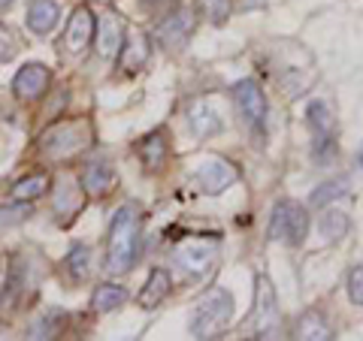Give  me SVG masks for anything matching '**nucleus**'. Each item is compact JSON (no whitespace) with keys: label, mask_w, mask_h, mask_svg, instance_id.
Segmentation results:
<instances>
[{"label":"nucleus","mask_w":363,"mask_h":341,"mask_svg":"<svg viewBox=\"0 0 363 341\" xmlns=\"http://www.w3.org/2000/svg\"><path fill=\"white\" fill-rule=\"evenodd\" d=\"M140 236H143V209L136 202H124L109 224L106 242V272L124 275L130 272L140 257Z\"/></svg>","instance_id":"1"},{"label":"nucleus","mask_w":363,"mask_h":341,"mask_svg":"<svg viewBox=\"0 0 363 341\" xmlns=\"http://www.w3.org/2000/svg\"><path fill=\"white\" fill-rule=\"evenodd\" d=\"M230 320H233V296L224 287H212L197 302L188 329L194 338H218L230 326Z\"/></svg>","instance_id":"2"},{"label":"nucleus","mask_w":363,"mask_h":341,"mask_svg":"<svg viewBox=\"0 0 363 341\" xmlns=\"http://www.w3.org/2000/svg\"><path fill=\"white\" fill-rule=\"evenodd\" d=\"M91 145V124L85 118L58 121L40 136V154L52 157V161H67L85 151Z\"/></svg>","instance_id":"3"},{"label":"nucleus","mask_w":363,"mask_h":341,"mask_svg":"<svg viewBox=\"0 0 363 341\" xmlns=\"http://www.w3.org/2000/svg\"><path fill=\"white\" fill-rule=\"evenodd\" d=\"M306 233H309V214H306L300 202H294V200L276 202L272 218H269V230H267L272 242H285L291 248H297V245H303Z\"/></svg>","instance_id":"4"},{"label":"nucleus","mask_w":363,"mask_h":341,"mask_svg":"<svg viewBox=\"0 0 363 341\" xmlns=\"http://www.w3.org/2000/svg\"><path fill=\"white\" fill-rule=\"evenodd\" d=\"M255 308H252V333L255 338H279L281 329V311H279V296L276 287L267 275L255 278Z\"/></svg>","instance_id":"5"},{"label":"nucleus","mask_w":363,"mask_h":341,"mask_svg":"<svg viewBox=\"0 0 363 341\" xmlns=\"http://www.w3.org/2000/svg\"><path fill=\"white\" fill-rule=\"evenodd\" d=\"M33 296H37V287H33V278H30V266L25 260H18L13 272H9L4 296H0V320H9L13 314H18L21 305L30 302Z\"/></svg>","instance_id":"6"},{"label":"nucleus","mask_w":363,"mask_h":341,"mask_svg":"<svg viewBox=\"0 0 363 341\" xmlns=\"http://www.w3.org/2000/svg\"><path fill=\"white\" fill-rule=\"evenodd\" d=\"M230 97H233V106L240 112V118L248 124V127L260 130L267 121V97L260 85L255 79H240L233 88H230Z\"/></svg>","instance_id":"7"},{"label":"nucleus","mask_w":363,"mask_h":341,"mask_svg":"<svg viewBox=\"0 0 363 341\" xmlns=\"http://www.w3.org/2000/svg\"><path fill=\"white\" fill-rule=\"evenodd\" d=\"M197 185L203 193H209V197H215V193L227 190L230 185H236L240 181V166H236L233 161H227V157H203L200 166H197Z\"/></svg>","instance_id":"8"},{"label":"nucleus","mask_w":363,"mask_h":341,"mask_svg":"<svg viewBox=\"0 0 363 341\" xmlns=\"http://www.w3.org/2000/svg\"><path fill=\"white\" fill-rule=\"evenodd\" d=\"M49 85H52L49 67L45 64H25L13 79V94L18 100H25V103H30V100H40L45 91H49Z\"/></svg>","instance_id":"9"},{"label":"nucleus","mask_w":363,"mask_h":341,"mask_svg":"<svg viewBox=\"0 0 363 341\" xmlns=\"http://www.w3.org/2000/svg\"><path fill=\"white\" fill-rule=\"evenodd\" d=\"M94 13H91L88 6H79L76 13L70 16V21H67V30H64V49L70 54H82L91 40H94Z\"/></svg>","instance_id":"10"},{"label":"nucleus","mask_w":363,"mask_h":341,"mask_svg":"<svg viewBox=\"0 0 363 341\" xmlns=\"http://www.w3.org/2000/svg\"><path fill=\"white\" fill-rule=\"evenodd\" d=\"M176 266L185 272L191 278H200L206 275V269L215 263V257H218V245H182L176 248Z\"/></svg>","instance_id":"11"},{"label":"nucleus","mask_w":363,"mask_h":341,"mask_svg":"<svg viewBox=\"0 0 363 341\" xmlns=\"http://www.w3.org/2000/svg\"><path fill=\"white\" fill-rule=\"evenodd\" d=\"M191 28H194V21H191L188 9H173L169 16L157 21V40H161L167 49H179V45H185Z\"/></svg>","instance_id":"12"},{"label":"nucleus","mask_w":363,"mask_h":341,"mask_svg":"<svg viewBox=\"0 0 363 341\" xmlns=\"http://www.w3.org/2000/svg\"><path fill=\"white\" fill-rule=\"evenodd\" d=\"M169 290H173V281H169V272L167 269H152L149 272V278H145L143 284V290H140V296H136V305L140 308H157L167 296H169Z\"/></svg>","instance_id":"13"},{"label":"nucleus","mask_w":363,"mask_h":341,"mask_svg":"<svg viewBox=\"0 0 363 341\" xmlns=\"http://www.w3.org/2000/svg\"><path fill=\"white\" fill-rule=\"evenodd\" d=\"M188 124H191V130H194V136H200V139H209V136L224 130L221 115L206 103V100H197V103L188 106Z\"/></svg>","instance_id":"14"},{"label":"nucleus","mask_w":363,"mask_h":341,"mask_svg":"<svg viewBox=\"0 0 363 341\" xmlns=\"http://www.w3.org/2000/svg\"><path fill=\"white\" fill-rule=\"evenodd\" d=\"M121 42H124V25L116 13H106L100 18V28H97V52L104 58H116L121 52Z\"/></svg>","instance_id":"15"},{"label":"nucleus","mask_w":363,"mask_h":341,"mask_svg":"<svg viewBox=\"0 0 363 341\" xmlns=\"http://www.w3.org/2000/svg\"><path fill=\"white\" fill-rule=\"evenodd\" d=\"M61 18V9L55 0H30L28 6V28L37 33V37H45V33H52L55 25H58Z\"/></svg>","instance_id":"16"},{"label":"nucleus","mask_w":363,"mask_h":341,"mask_svg":"<svg viewBox=\"0 0 363 341\" xmlns=\"http://www.w3.org/2000/svg\"><path fill=\"white\" fill-rule=\"evenodd\" d=\"M136 154H140V161H143V166L149 169V173H157V169L167 163V154H169L164 133H149L145 139H140Z\"/></svg>","instance_id":"17"},{"label":"nucleus","mask_w":363,"mask_h":341,"mask_svg":"<svg viewBox=\"0 0 363 341\" xmlns=\"http://www.w3.org/2000/svg\"><path fill=\"white\" fill-rule=\"evenodd\" d=\"M145 58H149V40H145L140 30L128 33L121 42V70L136 73L145 64Z\"/></svg>","instance_id":"18"},{"label":"nucleus","mask_w":363,"mask_h":341,"mask_svg":"<svg viewBox=\"0 0 363 341\" xmlns=\"http://www.w3.org/2000/svg\"><path fill=\"white\" fill-rule=\"evenodd\" d=\"M112 181H116V169H112V163L109 161H94V163H88L85 173H82V190L100 197V193H106L112 187Z\"/></svg>","instance_id":"19"},{"label":"nucleus","mask_w":363,"mask_h":341,"mask_svg":"<svg viewBox=\"0 0 363 341\" xmlns=\"http://www.w3.org/2000/svg\"><path fill=\"white\" fill-rule=\"evenodd\" d=\"M294 338H312V341H324V338H333V329L327 323V317L321 311H306L297 326H294Z\"/></svg>","instance_id":"20"},{"label":"nucleus","mask_w":363,"mask_h":341,"mask_svg":"<svg viewBox=\"0 0 363 341\" xmlns=\"http://www.w3.org/2000/svg\"><path fill=\"white\" fill-rule=\"evenodd\" d=\"M45 190H49V175L30 173V175L16 181L13 190H9V197H13V202H30V200H40Z\"/></svg>","instance_id":"21"},{"label":"nucleus","mask_w":363,"mask_h":341,"mask_svg":"<svg viewBox=\"0 0 363 341\" xmlns=\"http://www.w3.org/2000/svg\"><path fill=\"white\" fill-rule=\"evenodd\" d=\"M128 302V290L118 287V284H100L94 290V296H91V308L106 314V311H116L121 305Z\"/></svg>","instance_id":"22"},{"label":"nucleus","mask_w":363,"mask_h":341,"mask_svg":"<svg viewBox=\"0 0 363 341\" xmlns=\"http://www.w3.org/2000/svg\"><path fill=\"white\" fill-rule=\"evenodd\" d=\"M306 124H309V130L318 136V139H330V133H333V112L327 109V103L315 100V103L306 106Z\"/></svg>","instance_id":"23"},{"label":"nucleus","mask_w":363,"mask_h":341,"mask_svg":"<svg viewBox=\"0 0 363 341\" xmlns=\"http://www.w3.org/2000/svg\"><path fill=\"white\" fill-rule=\"evenodd\" d=\"M345 193H348V178L345 175H336L330 181H324V185H318L309 202H312V206H318V209H324V206H330L333 200L345 197Z\"/></svg>","instance_id":"24"},{"label":"nucleus","mask_w":363,"mask_h":341,"mask_svg":"<svg viewBox=\"0 0 363 341\" xmlns=\"http://www.w3.org/2000/svg\"><path fill=\"white\" fill-rule=\"evenodd\" d=\"M64 311L61 308H52V311H45L37 323H33L28 329V338H58L61 335V326H64Z\"/></svg>","instance_id":"25"},{"label":"nucleus","mask_w":363,"mask_h":341,"mask_svg":"<svg viewBox=\"0 0 363 341\" xmlns=\"http://www.w3.org/2000/svg\"><path fill=\"white\" fill-rule=\"evenodd\" d=\"M318 230L327 242H342L345 233H348V214L345 212H327L321 214V224H318Z\"/></svg>","instance_id":"26"},{"label":"nucleus","mask_w":363,"mask_h":341,"mask_svg":"<svg viewBox=\"0 0 363 341\" xmlns=\"http://www.w3.org/2000/svg\"><path fill=\"white\" fill-rule=\"evenodd\" d=\"M67 269H70V278L73 281H85L88 272H91V251L85 245H76L70 254H67Z\"/></svg>","instance_id":"27"},{"label":"nucleus","mask_w":363,"mask_h":341,"mask_svg":"<svg viewBox=\"0 0 363 341\" xmlns=\"http://www.w3.org/2000/svg\"><path fill=\"white\" fill-rule=\"evenodd\" d=\"M348 299L354 305H363V266H354L348 272Z\"/></svg>","instance_id":"28"},{"label":"nucleus","mask_w":363,"mask_h":341,"mask_svg":"<svg viewBox=\"0 0 363 341\" xmlns=\"http://www.w3.org/2000/svg\"><path fill=\"white\" fill-rule=\"evenodd\" d=\"M203 9H206V16L215 21V25H221V21L227 18V13H230V0H200Z\"/></svg>","instance_id":"29"},{"label":"nucleus","mask_w":363,"mask_h":341,"mask_svg":"<svg viewBox=\"0 0 363 341\" xmlns=\"http://www.w3.org/2000/svg\"><path fill=\"white\" fill-rule=\"evenodd\" d=\"M28 206L25 202H18V206H0V226H9V224H18L28 218Z\"/></svg>","instance_id":"30"},{"label":"nucleus","mask_w":363,"mask_h":341,"mask_svg":"<svg viewBox=\"0 0 363 341\" xmlns=\"http://www.w3.org/2000/svg\"><path fill=\"white\" fill-rule=\"evenodd\" d=\"M18 52V42H16V33L0 25V61H9L13 54Z\"/></svg>","instance_id":"31"},{"label":"nucleus","mask_w":363,"mask_h":341,"mask_svg":"<svg viewBox=\"0 0 363 341\" xmlns=\"http://www.w3.org/2000/svg\"><path fill=\"white\" fill-rule=\"evenodd\" d=\"M79 209V197H73V187H64L55 200V212L58 214H73Z\"/></svg>","instance_id":"32"},{"label":"nucleus","mask_w":363,"mask_h":341,"mask_svg":"<svg viewBox=\"0 0 363 341\" xmlns=\"http://www.w3.org/2000/svg\"><path fill=\"white\" fill-rule=\"evenodd\" d=\"M16 0H0V9H6V6H13Z\"/></svg>","instance_id":"33"},{"label":"nucleus","mask_w":363,"mask_h":341,"mask_svg":"<svg viewBox=\"0 0 363 341\" xmlns=\"http://www.w3.org/2000/svg\"><path fill=\"white\" fill-rule=\"evenodd\" d=\"M357 166L363 169V149H360V154H357Z\"/></svg>","instance_id":"34"},{"label":"nucleus","mask_w":363,"mask_h":341,"mask_svg":"<svg viewBox=\"0 0 363 341\" xmlns=\"http://www.w3.org/2000/svg\"><path fill=\"white\" fill-rule=\"evenodd\" d=\"M0 266H4V257H0Z\"/></svg>","instance_id":"35"}]
</instances>
